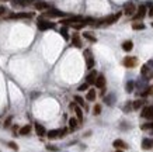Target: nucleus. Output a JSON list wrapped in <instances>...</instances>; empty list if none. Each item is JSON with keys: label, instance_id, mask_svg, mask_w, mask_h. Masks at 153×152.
<instances>
[{"label": "nucleus", "instance_id": "obj_1", "mask_svg": "<svg viewBox=\"0 0 153 152\" xmlns=\"http://www.w3.org/2000/svg\"><path fill=\"white\" fill-rule=\"evenodd\" d=\"M55 27V23L52 21H48L45 18H39L38 20V30L39 31H46V30H51Z\"/></svg>", "mask_w": 153, "mask_h": 152}, {"label": "nucleus", "instance_id": "obj_2", "mask_svg": "<svg viewBox=\"0 0 153 152\" xmlns=\"http://www.w3.org/2000/svg\"><path fill=\"white\" fill-rule=\"evenodd\" d=\"M122 64H124L125 68H135L136 64H138V59L135 56H125L124 61H122Z\"/></svg>", "mask_w": 153, "mask_h": 152}, {"label": "nucleus", "instance_id": "obj_3", "mask_svg": "<svg viewBox=\"0 0 153 152\" xmlns=\"http://www.w3.org/2000/svg\"><path fill=\"white\" fill-rule=\"evenodd\" d=\"M84 58H86V66H87L88 69H91V68L94 66V58H93L90 49H86V51H84Z\"/></svg>", "mask_w": 153, "mask_h": 152}, {"label": "nucleus", "instance_id": "obj_4", "mask_svg": "<svg viewBox=\"0 0 153 152\" xmlns=\"http://www.w3.org/2000/svg\"><path fill=\"white\" fill-rule=\"evenodd\" d=\"M70 110H73V111L76 113L77 121L82 123V121H83V111H82V109H80V106H77L76 103H70Z\"/></svg>", "mask_w": 153, "mask_h": 152}, {"label": "nucleus", "instance_id": "obj_5", "mask_svg": "<svg viewBox=\"0 0 153 152\" xmlns=\"http://www.w3.org/2000/svg\"><path fill=\"white\" fill-rule=\"evenodd\" d=\"M44 16L45 17H65V13L56 10V9H48Z\"/></svg>", "mask_w": 153, "mask_h": 152}, {"label": "nucleus", "instance_id": "obj_6", "mask_svg": "<svg viewBox=\"0 0 153 152\" xmlns=\"http://www.w3.org/2000/svg\"><path fill=\"white\" fill-rule=\"evenodd\" d=\"M33 17V13H14V14H10L9 18L11 20H18V18H31Z\"/></svg>", "mask_w": 153, "mask_h": 152}, {"label": "nucleus", "instance_id": "obj_7", "mask_svg": "<svg viewBox=\"0 0 153 152\" xmlns=\"http://www.w3.org/2000/svg\"><path fill=\"white\" fill-rule=\"evenodd\" d=\"M141 116L143 118H148V120H152L153 118V106H148L141 111Z\"/></svg>", "mask_w": 153, "mask_h": 152}, {"label": "nucleus", "instance_id": "obj_8", "mask_svg": "<svg viewBox=\"0 0 153 152\" xmlns=\"http://www.w3.org/2000/svg\"><path fill=\"white\" fill-rule=\"evenodd\" d=\"M135 11H136V7H135V4H133V3H126V4H125L124 13H125L126 16H133V14H135Z\"/></svg>", "mask_w": 153, "mask_h": 152}, {"label": "nucleus", "instance_id": "obj_9", "mask_svg": "<svg viewBox=\"0 0 153 152\" xmlns=\"http://www.w3.org/2000/svg\"><path fill=\"white\" fill-rule=\"evenodd\" d=\"M34 7L37 10H48L49 9V4L45 3V1H41V0H35L34 1Z\"/></svg>", "mask_w": 153, "mask_h": 152}, {"label": "nucleus", "instance_id": "obj_10", "mask_svg": "<svg viewBox=\"0 0 153 152\" xmlns=\"http://www.w3.org/2000/svg\"><path fill=\"white\" fill-rule=\"evenodd\" d=\"M94 85H96L97 89H104L105 87V77H104V75H97V79H96Z\"/></svg>", "mask_w": 153, "mask_h": 152}, {"label": "nucleus", "instance_id": "obj_11", "mask_svg": "<svg viewBox=\"0 0 153 152\" xmlns=\"http://www.w3.org/2000/svg\"><path fill=\"white\" fill-rule=\"evenodd\" d=\"M145 16H146V6H141L138 9V13L133 16V20H142Z\"/></svg>", "mask_w": 153, "mask_h": 152}, {"label": "nucleus", "instance_id": "obj_12", "mask_svg": "<svg viewBox=\"0 0 153 152\" xmlns=\"http://www.w3.org/2000/svg\"><path fill=\"white\" fill-rule=\"evenodd\" d=\"M97 72L96 71H91L90 73L87 75V77H86V83H88V85H94V82H96V79H97Z\"/></svg>", "mask_w": 153, "mask_h": 152}, {"label": "nucleus", "instance_id": "obj_13", "mask_svg": "<svg viewBox=\"0 0 153 152\" xmlns=\"http://www.w3.org/2000/svg\"><path fill=\"white\" fill-rule=\"evenodd\" d=\"M34 128H35L37 134H38L39 137H44L45 134H46V130H45V127H44V125H41L39 123H35V124H34Z\"/></svg>", "mask_w": 153, "mask_h": 152}, {"label": "nucleus", "instance_id": "obj_14", "mask_svg": "<svg viewBox=\"0 0 153 152\" xmlns=\"http://www.w3.org/2000/svg\"><path fill=\"white\" fill-rule=\"evenodd\" d=\"M112 145H114L117 149H126V148H128V145L122 141V140H115V141L112 142Z\"/></svg>", "mask_w": 153, "mask_h": 152}, {"label": "nucleus", "instance_id": "obj_15", "mask_svg": "<svg viewBox=\"0 0 153 152\" xmlns=\"http://www.w3.org/2000/svg\"><path fill=\"white\" fill-rule=\"evenodd\" d=\"M132 48H133V42H132V41H124V42H122V49H124L125 52L132 51Z\"/></svg>", "mask_w": 153, "mask_h": 152}, {"label": "nucleus", "instance_id": "obj_16", "mask_svg": "<svg viewBox=\"0 0 153 152\" xmlns=\"http://www.w3.org/2000/svg\"><path fill=\"white\" fill-rule=\"evenodd\" d=\"M96 97H97L96 90H94V89H90V90L87 92V96H86V99H87L88 101H94V100H96Z\"/></svg>", "mask_w": 153, "mask_h": 152}, {"label": "nucleus", "instance_id": "obj_17", "mask_svg": "<svg viewBox=\"0 0 153 152\" xmlns=\"http://www.w3.org/2000/svg\"><path fill=\"white\" fill-rule=\"evenodd\" d=\"M153 147V141L152 140H149V138H145L142 141V148L143 149H150Z\"/></svg>", "mask_w": 153, "mask_h": 152}, {"label": "nucleus", "instance_id": "obj_18", "mask_svg": "<svg viewBox=\"0 0 153 152\" xmlns=\"http://www.w3.org/2000/svg\"><path fill=\"white\" fill-rule=\"evenodd\" d=\"M72 44H73L76 48H82V41H80V37H79L77 34H75V35L72 37Z\"/></svg>", "mask_w": 153, "mask_h": 152}, {"label": "nucleus", "instance_id": "obj_19", "mask_svg": "<svg viewBox=\"0 0 153 152\" xmlns=\"http://www.w3.org/2000/svg\"><path fill=\"white\" fill-rule=\"evenodd\" d=\"M114 101H115V96H114L112 93L104 97V103H105V104H108V106H112V104H114Z\"/></svg>", "mask_w": 153, "mask_h": 152}, {"label": "nucleus", "instance_id": "obj_20", "mask_svg": "<svg viewBox=\"0 0 153 152\" xmlns=\"http://www.w3.org/2000/svg\"><path fill=\"white\" fill-rule=\"evenodd\" d=\"M46 137L49 138V140H54V138H58L59 137V130H51L46 132Z\"/></svg>", "mask_w": 153, "mask_h": 152}, {"label": "nucleus", "instance_id": "obj_21", "mask_svg": "<svg viewBox=\"0 0 153 152\" xmlns=\"http://www.w3.org/2000/svg\"><path fill=\"white\" fill-rule=\"evenodd\" d=\"M77 124H79V121H77V118H69V127H70V131H73V130H76V127H77Z\"/></svg>", "mask_w": 153, "mask_h": 152}, {"label": "nucleus", "instance_id": "obj_22", "mask_svg": "<svg viewBox=\"0 0 153 152\" xmlns=\"http://www.w3.org/2000/svg\"><path fill=\"white\" fill-rule=\"evenodd\" d=\"M30 131H31V125H24V127H21L20 128V135H28L30 134Z\"/></svg>", "mask_w": 153, "mask_h": 152}, {"label": "nucleus", "instance_id": "obj_23", "mask_svg": "<svg viewBox=\"0 0 153 152\" xmlns=\"http://www.w3.org/2000/svg\"><path fill=\"white\" fill-rule=\"evenodd\" d=\"M132 28H133L135 31L145 30V24H143V23H133V24H132Z\"/></svg>", "mask_w": 153, "mask_h": 152}, {"label": "nucleus", "instance_id": "obj_24", "mask_svg": "<svg viewBox=\"0 0 153 152\" xmlns=\"http://www.w3.org/2000/svg\"><path fill=\"white\" fill-rule=\"evenodd\" d=\"M75 103H76L77 106H80V107H86L84 100H83V97H80V96H75Z\"/></svg>", "mask_w": 153, "mask_h": 152}, {"label": "nucleus", "instance_id": "obj_25", "mask_svg": "<svg viewBox=\"0 0 153 152\" xmlns=\"http://www.w3.org/2000/svg\"><path fill=\"white\" fill-rule=\"evenodd\" d=\"M83 37H84V38H87L88 41H91V42H96V41H97V38H96L91 33H84V34H83Z\"/></svg>", "mask_w": 153, "mask_h": 152}, {"label": "nucleus", "instance_id": "obj_26", "mask_svg": "<svg viewBox=\"0 0 153 152\" xmlns=\"http://www.w3.org/2000/svg\"><path fill=\"white\" fill-rule=\"evenodd\" d=\"M142 104H143L142 100H136V101H133V103H132V109H133V110H139L141 107H142Z\"/></svg>", "mask_w": 153, "mask_h": 152}, {"label": "nucleus", "instance_id": "obj_27", "mask_svg": "<svg viewBox=\"0 0 153 152\" xmlns=\"http://www.w3.org/2000/svg\"><path fill=\"white\" fill-rule=\"evenodd\" d=\"M142 130H153V123L150 121V123H145V124H142V127H141Z\"/></svg>", "mask_w": 153, "mask_h": 152}, {"label": "nucleus", "instance_id": "obj_28", "mask_svg": "<svg viewBox=\"0 0 153 152\" xmlns=\"http://www.w3.org/2000/svg\"><path fill=\"white\" fill-rule=\"evenodd\" d=\"M93 109H94L93 110V114H94V116H99L100 113H101V106H100V104H96Z\"/></svg>", "mask_w": 153, "mask_h": 152}, {"label": "nucleus", "instance_id": "obj_29", "mask_svg": "<svg viewBox=\"0 0 153 152\" xmlns=\"http://www.w3.org/2000/svg\"><path fill=\"white\" fill-rule=\"evenodd\" d=\"M125 90H126L128 93L133 92V82H128V83H126V87H125Z\"/></svg>", "mask_w": 153, "mask_h": 152}, {"label": "nucleus", "instance_id": "obj_30", "mask_svg": "<svg viewBox=\"0 0 153 152\" xmlns=\"http://www.w3.org/2000/svg\"><path fill=\"white\" fill-rule=\"evenodd\" d=\"M61 34L63 35V38H65V40H69V34H67V28H66V27L61 28Z\"/></svg>", "mask_w": 153, "mask_h": 152}, {"label": "nucleus", "instance_id": "obj_31", "mask_svg": "<svg viewBox=\"0 0 153 152\" xmlns=\"http://www.w3.org/2000/svg\"><path fill=\"white\" fill-rule=\"evenodd\" d=\"M131 110H133L132 109V103H126V104L124 106V111H125V113H128V111H131Z\"/></svg>", "mask_w": 153, "mask_h": 152}, {"label": "nucleus", "instance_id": "obj_32", "mask_svg": "<svg viewBox=\"0 0 153 152\" xmlns=\"http://www.w3.org/2000/svg\"><path fill=\"white\" fill-rule=\"evenodd\" d=\"M46 149H48V151H52V152H56L59 148H58V147H55V145H51V144H49V145H46Z\"/></svg>", "mask_w": 153, "mask_h": 152}, {"label": "nucleus", "instance_id": "obj_33", "mask_svg": "<svg viewBox=\"0 0 153 152\" xmlns=\"http://www.w3.org/2000/svg\"><path fill=\"white\" fill-rule=\"evenodd\" d=\"M7 145H9V147H10L11 149H14V151H17V149H18V145H17V144H16V142H9V144H7Z\"/></svg>", "mask_w": 153, "mask_h": 152}, {"label": "nucleus", "instance_id": "obj_34", "mask_svg": "<svg viewBox=\"0 0 153 152\" xmlns=\"http://www.w3.org/2000/svg\"><path fill=\"white\" fill-rule=\"evenodd\" d=\"M88 89V83H83L79 86V92H83V90H87Z\"/></svg>", "mask_w": 153, "mask_h": 152}, {"label": "nucleus", "instance_id": "obj_35", "mask_svg": "<svg viewBox=\"0 0 153 152\" xmlns=\"http://www.w3.org/2000/svg\"><path fill=\"white\" fill-rule=\"evenodd\" d=\"M11 120H13V117H7V118H6V121H4V127H6V128L11 125Z\"/></svg>", "mask_w": 153, "mask_h": 152}, {"label": "nucleus", "instance_id": "obj_36", "mask_svg": "<svg viewBox=\"0 0 153 152\" xmlns=\"http://www.w3.org/2000/svg\"><path fill=\"white\" fill-rule=\"evenodd\" d=\"M67 132H69V128H63V130H59V137H65Z\"/></svg>", "mask_w": 153, "mask_h": 152}, {"label": "nucleus", "instance_id": "obj_37", "mask_svg": "<svg viewBox=\"0 0 153 152\" xmlns=\"http://www.w3.org/2000/svg\"><path fill=\"white\" fill-rule=\"evenodd\" d=\"M146 73H148V65H145L142 68V75H146Z\"/></svg>", "mask_w": 153, "mask_h": 152}, {"label": "nucleus", "instance_id": "obj_38", "mask_svg": "<svg viewBox=\"0 0 153 152\" xmlns=\"http://www.w3.org/2000/svg\"><path fill=\"white\" fill-rule=\"evenodd\" d=\"M149 16H150V17H153V7H150V11H149Z\"/></svg>", "mask_w": 153, "mask_h": 152}, {"label": "nucleus", "instance_id": "obj_39", "mask_svg": "<svg viewBox=\"0 0 153 152\" xmlns=\"http://www.w3.org/2000/svg\"><path fill=\"white\" fill-rule=\"evenodd\" d=\"M149 93H152V94H153V86L150 87V89H149Z\"/></svg>", "mask_w": 153, "mask_h": 152}, {"label": "nucleus", "instance_id": "obj_40", "mask_svg": "<svg viewBox=\"0 0 153 152\" xmlns=\"http://www.w3.org/2000/svg\"><path fill=\"white\" fill-rule=\"evenodd\" d=\"M115 152H124V151H122V149H118V151H115Z\"/></svg>", "mask_w": 153, "mask_h": 152}, {"label": "nucleus", "instance_id": "obj_41", "mask_svg": "<svg viewBox=\"0 0 153 152\" xmlns=\"http://www.w3.org/2000/svg\"><path fill=\"white\" fill-rule=\"evenodd\" d=\"M152 27H153V21H152Z\"/></svg>", "mask_w": 153, "mask_h": 152}]
</instances>
